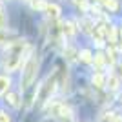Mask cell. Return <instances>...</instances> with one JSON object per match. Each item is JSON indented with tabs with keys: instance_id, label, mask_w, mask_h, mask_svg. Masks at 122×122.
Instances as JSON below:
<instances>
[{
	"instance_id": "obj_1",
	"label": "cell",
	"mask_w": 122,
	"mask_h": 122,
	"mask_svg": "<svg viewBox=\"0 0 122 122\" xmlns=\"http://www.w3.org/2000/svg\"><path fill=\"white\" fill-rule=\"evenodd\" d=\"M36 73H38V58L31 56L24 67V73H22V87L24 89H27L33 84V80L36 78Z\"/></svg>"
},
{
	"instance_id": "obj_2",
	"label": "cell",
	"mask_w": 122,
	"mask_h": 122,
	"mask_svg": "<svg viewBox=\"0 0 122 122\" xmlns=\"http://www.w3.org/2000/svg\"><path fill=\"white\" fill-rule=\"evenodd\" d=\"M24 49H25V44H16V46H13L11 53L7 55V60H5V69H7V71H15L16 67L20 66Z\"/></svg>"
},
{
	"instance_id": "obj_3",
	"label": "cell",
	"mask_w": 122,
	"mask_h": 122,
	"mask_svg": "<svg viewBox=\"0 0 122 122\" xmlns=\"http://www.w3.org/2000/svg\"><path fill=\"white\" fill-rule=\"evenodd\" d=\"M55 89H56V75H49L46 78V82L40 86V89H38V102L40 104L47 102Z\"/></svg>"
},
{
	"instance_id": "obj_4",
	"label": "cell",
	"mask_w": 122,
	"mask_h": 122,
	"mask_svg": "<svg viewBox=\"0 0 122 122\" xmlns=\"http://www.w3.org/2000/svg\"><path fill=\"white\" fill-rule=\"evenodd\" d=\"M44 11H47V15H49V16H53V18H56V16L60 15V7H58L56 4H47Z\"/></svg>"
},
{
	"instance_id": "obj_5",
	"label": "cell",
	"mask_w": 122,
	"mask_h": 122,
	"mask_svg": "<svg viewBox=\"0 0 122 122\" xmlns=\"http://www.w3.org/2000/svg\"><path fill=\"white\" fill-rule=\"evenodd\" d=\"M9 89V78L7 76H0V95H4Z\"/></svg>"
},
{
	"instance_id": "obj_6",
	"label": "cell",
	"mask_w": 122,
	"mask_h": 122,
	"mask_svg": "<svg viewBox=\"0 0 122 122\" xmlns=\"http://www.w3.org/2000/svg\"><path fill=\"white\" fill-rule=\"evenodd\" d=\"M102 2H104V5L107 9H111V11H117V7H118L117 0H102Z\"/></svg>"
},
{
	"instance_id": "obj_7",
	"label": "cell",
	"mask_w": 122,
	"mask_h": 122,
	"mask_svg": "<svg viewBox=\"0 0 122 122\" xmlns=\"http://www.w3.org/2000/svg\"><path fill=\"white\" fill-rule=\"evenodd\" d=\"M93 84H95L97 87H102L104 86V76H102L100 73H97V75L93 76Z\"/></svg>"
},
{
	"instance_id": "obj_8",
	"label": "cell",
	"mask_w": 122,
	"mask_h": 122,
	"mask_svg": "<svg viewBox=\"0 0 122 122\" xmlns=\"http://www.w3.org/2000/svg\"><path fill=\"white\" fill-rule=\"evenodd\" d=\"M107 84H109L111 89H117V87H118V78H117V76H109V78H107Z\"/></svg>"
},
{
	"instance_id": "obj_9",
	"label": "cell",
	"mask_w": 122,
	"mask_h": 122,
	"mask_svg": "<svg viewBox=\"0 0 122 122\" xmlns=\"http://www.w3.org/2000/svg\"><path fill=\"white\" fill-rule=\"evenodd\" d=\"M46 2H44V0H35V2H33V7H35V9H42V11H44V9H46Z\"/></svg>"
},
{
	"instance_id": "obj_10",
	"label": "cell",
	"mask_w": 122,
	"mask_h": 122,
	"mask_svg": "<svg viewBox=\"0 0 122 122\" xmlns=\"http://www.w3.org/2000/svg\"><path fill=\"white\" fill-rule=\"evenodd\" d=\"M80 58H82V60H84V62H89V60H91V53H89V51H87V49L80 51Z\"/></svg>"
},
{
	"instance_id": "obj_11",
	"label": "cell",
	"mask_w": 122,
	"mask_h": 122,
	"mask_svg": "<svg viewBox=\"0 0 122 122\" xmlns=\"http://www.w3.org/2000/svg\"><path fill=\"white\" fill-rule=\"evenodd\" d=\"M4 27H5V15H4L2 5H0V29H4Z\"/></svg>"
},
{
	"instance_id": "obj_12",
	"label": "cell",
	"mask_w": 122,
	"mask_h": 122,
	"mask_svg": "<svg viewBox=\"0 0 122 122\" xmlns=\"http://www.w3.org/2000/svg\"><path fill=\"white\" fill-rule=\"evenodd\" d=\"M64 33L66 35H73V24H64Z\"/></svg>"
},
{
	"instance_id": "obj_13",
	"label": "cell",
	"mask_w": 122,
	"mask_h": 122,
	"mask_svg": "<svg viewBox=\"0 0 122 122\" xmlns=\"http://www.w3.org/2000/svg\"><path fill=\"white\" fill-rule=\"evenodd\" d=\"M7 100H9V104H11V106H16V95L9 93V95H7Z\"/></svg>"
},
{
	"instance_id": "obj_14",
	"label": "cell",
	"mask_w": 122,
	"mask_h": 122,
	"mask_svg": "<svg viewBox=\"0 0 122 122\" xmlns=\"http://www.w3.org/2000/svg\"><path fill=\"white\" fill-rule=\"evenodd\" d=\"M0 122H9V117L4 115V113H0Z\"/></svg>"
},
{
	"instance_id": "obj_15",
	"label": "cell",
	"mask_w": 122,
	"mask_h": 122,
	"mask_svg": "<svg viewBox=\"0 0 122 122\" xmlns=\"http://www.w3.org/2000/svg\"><path fill=\"white\" fill-rule=\"evenodd\" d=\"M111 122H122V117H120V115H117V117H113Z\"/></svg>"
}]
</instances>
